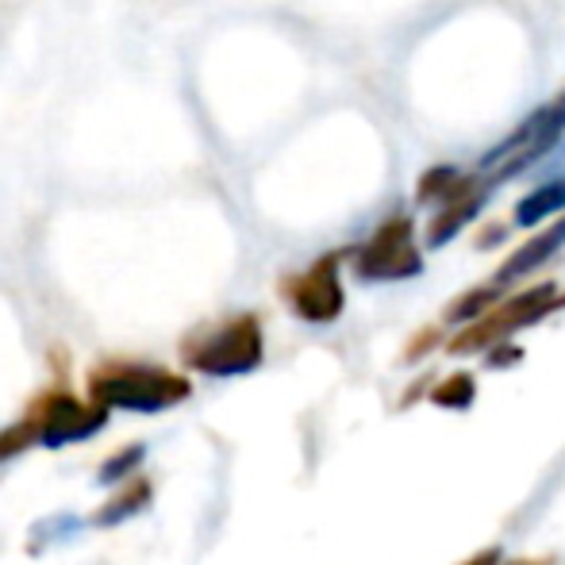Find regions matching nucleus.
I'll return each instance as SVG.
<instances>
[{
	"instance_id": "9b49d317",
	"label": "nucleus",
	"mask_w": 565,
	"mask_h": 565,
	"mask_svg": "<svg viewBox=\"0 0 565 565\" xmlns=\"http://www.w3.org/2000/svg\"><path fill=\"white\" fill-rule=\"evenodd\" d=\"M150 500H154V484H150L147 477H127L124 489H119L116 497L108 500V504L100 508L97 515H93V523H97V527H116V523L139 515L142 508L150 504Z\"/></svg>"
},
{
	"instance_id": "412c9836",
	"label": "nucleus",
	"mask_w": 565,
	"mask_h": 565,
	"mask_svg": "<svg viewBox=\"0 0 565 565\" xmlns=\"http://www.w3.org/2000/svg\"><path fill=\"white\" fill-rule=\"evenodd\" d=\"M497 565H551V562H546V558H515V562H504V558H500Z\"/></svg>"
},
{
	"instance_id": "f257e3e1",
	"label": "nucleus",
	"mask_w": 565,
	"mask_h": 565,
	"mask_svg": "<svg viewBox=\"0 0 565 565\" xmlns=\"http://www.w3.org/2000/svg\"><path fill=\"white\" fill-rule=\"evenodd\" d=\"M193 385L189 377L158 365H127L108 362L89 373V401L105 412H139V416H158V412L178 408L189 401Z\"/></svg>"
},
{
	"instance_id": "a211bd4d",
	"label": "nucleus",
	"mask_w": 565,
	"mask_h": 565,
	"mask_svg": "<svg viewBox=\"0 0 565 565\" xmlns=\"http://www.w3.org/2000/svg\"><path fill=\"white\" fill-rule=\"evenodd\" d=\"M492 358H489V362H484V365H492V370H497V365H515V362H520V358H523V350L520 347H512V342H492Z\"/></svg>"
},
{
	"instance_id": "7ed1b4c3",
	"label": "nucleus",
	"mask_w": 565,
	"mask_h": 565,
	"mask_svg": "<svg viewBox=\"0 0 565 565\" xmlns=\"http://www.w3.org/2000/svg\"><path fill=\"white\" fill-rule=\"evenodd\" d=\"M562 139H565V89L551 105L535 108L512 135H504V139L481 158L477 173H481L489 185H504V181L527 173L535 162H543Z\"/></svg>"
},
{
	"instance_id": "f03ea898",
	"label": "nucleus",
	"mask_w": 565,
	"mask_h": 565,
	"mask_svg": "<svg viewBox=\"0 0 565 565\" xmlns=\"http://www.w3.org/2000/svg\"><path fill=\"white\" fill-rule=\"evenodd\" d=\"M558 308H565V289H558L554 281L531 285V289L512 292V297H500L489 312H481L477 320H469L466 328L447 342V350L450 354L489 350L492 342H504V339H512L515 331L543 323L546 316H554Z\"/></svg>"
},
{
	"instance_id": "4468645a",
	"label": "nucleus",
	"mask_w": 565,
	"mask_h": 565,
	"mask_svg": "<svg viewBox=\"0 0 565 565\" xmlns=\"http://www.w3.org/2000/svg\"><path fill=\"white\" fill-rule=\"evenodd\" d=\"M82 527H85V523L77 520V515L58 512V515H51V520H43V523H35V527H31V546H28V551L35 554V551H43V546H51V543H66V539H74Z\"/></svg>"
},
{
	"instance_id": "0eeeda50",
	"label": "nucleus",
	"mask_w": 565,
	"mask_h": 565,
	"mask_svg": "<svg viewBox=\"0 0 565 565\" xmlns=\"http://www.w3.org/2000/svg\"><path fill=\"white\" fill-rule=\"evenodd\" d=\"M339 266H342V254H323L316 258L305 274H292L281 281V297L285 305L292 308V316H300L305 323H335L347 308V292H342V277H339Z\"/></svg>"
},
{
	"instance_id": "423d86ee",
	"label": "nucleus",
	"mask_w": 565,
	"mask_h": 565,
	"mask_svg": "<svg viewBox=\"0 0 565 565\" xmlns=\"http://www.w3.org/2000/svg\"><path fill=\"white\" fill-rule=\"evenodd\" d=\"M28 419H31V427H35V443H39V447L58 450V447H70V443H85V439H93V435L105 431L108 412L100 408V404H93V401L82 404L77 396L54 388V393L39 396Z\"/></svg>"
},
{
	"instance_id": "6e6552de",
	"label": "nucleus",
	"mask_w": 565,
	"mask_h": 565,
	"mask_svg": "<svg viewBox=\"0 0 565 565\" xmlns=\"http://www.w3.org/2000/svg\"><path fill=\"white\" fill-rule=\"evenodd\" d=\"M489 196H492V185H489V181H481V185H473L469 193H461V196H454V201L439 204L435 220L427 224V246H431V250H439V246H447L450 238H458L461 231L481 216V209L489 204Z\"/></svg>"
},
{
	"instance_id": "f3484780",
	"label": "nucleus",
	"mask_w": 565,
	"mask_h": 565,
	"mask_svg": "<svg viewBox=\"0 0 565 565\" xmlns=\"http://www.w3.org/2000/svg\"><path fill=\"white\" fill-rule=\"evenodd\" d=\"M439 342H443V331H439V328H424L419 335H412V339H408V347H404L401 362H408V365H412V362H419V358L431 354V350L439 347Z\"/></svg>"
},
{
	"instance_id": "39448f33",
	"label": "nucleus",
	"mask_w": 565,
	"mask_h": 565,
	"mask_svg": "<svg viewBox=\"0 0 565 565\" xmlns=\"http://www.w3.org/2000/svg\"><path fill=\"white\" fill-rule=\"evenodd\" d=\"M354 274L362 281H408L424 274V250L416 243V220L396 212L373 231L354 254Z\"/></svg>"
},
{
	"instance_id": "9d476101",
	"label": "nucleus",
	"mask_w": 565,
	"mask_h": 565,
	"mask_svg": "<svg viewBox=\"0 0 565 565\" xmlns=\"http://www.w3.org/2000/svg\"><path fill=\"white\" fill-rule=\"evenodd\" d=\"M562 212H565V173H562V178L543 181L539 189H531V193L515 204L512 224L515 227H539L543 220L562 216Z\"/></svg>"
},
{
	"instance_id": "2eb2a0df",
	"label": "nucleus",
	"mask_w": 565,
	"mask_h": 565,
	"mask_svg": "<svg viewBox=\"0 0 565 565\" xmlns=\"http://www.w3.org/2000/svg\"><path fill=\"white\" fill-rule=\"evenodd\" d=\"M142 458H147V447L142 443H135V447H127V450H116L113 458L100 466V484H124L127 477H135V469L142 466Z\"/></svg>"
},
{
	"instance_id": "f8f14e48",
	"label": "nucleus",
	"mask_w": 565,
	"mask_h": 565,
	"mask_svg": "<svg viewBox=\"0 0 565 565\" xmlns=\"http://www.w3.org/2000/svg\"><path fill=\"white\" fill-rule=\"evenodd\" d=\"M431 385L435 388H427V396H431V404H439V408L461 412L477 401V377L469 370H458L443 381H431Z\"/></svg>"
},
{
	"instance_id": "dca6fc26",
	"label": "nucleus",
	"mask_w": 565,
	"mask_h": 565,
	"mask_svg": "<svg viewBox=\"0 0 565 565\" xmlns=\"http://www.w3.org/2000/svg\"><path fill=\"white\" fill-rule=\"evenodd\" d=\"M31 447H35V427H31V419H20V424L0 435V461L15 458V454H23Z\"/></svg>"
},
{
	"instance_id": "6ab92c4d",
	"label": "nucleus",
	"mask_w": 565,
	"mask_h": 565,
	"mask_svg": "<svg viewBox=\"0 0 565 565\" xmlns=\"http://www.w3.org/2000/svg\"><path fill=\"white\" fill-rule=\"evenodd\" d=\"M504 554H500V546H489V551H481V554H473V558H466L461 565H497Z\"/></svg>"
},
{
	"instance_id": "1a4fd4ad",
	"label": "nucleus",
	"mask_w": 565,
	"mask_h": 565,
	"mask_svg": "<svg viewBox=\"0 0 565 565\" xmlns=\"http://www.w3.org/2000/svg\"><path fill=\"white\" fill-rule=\"evenodd\" d=\"M481 173H461L458 166H450V162H443V166H431V170L419 178V185H416V204H447L454 201V196H461V193H469L473 185H481ZM497 189V185H492Z\"/></svg>"
},
{
	"instance_id": "aec40b11",
	"label": "nucleus",
	"mask_w": 565,
	"mask_h": 565,
	"mask_svg": "<svg viewBox=\"0 0 565 565\" xmlns=\"http://www.w3.org/2000/svg\"><path fill=\"white\" fill-rule=\"evenodd\" d=\"M431 381H435L431 373H427L424 381H416V385H412V393H408V396H404V401H401L404 408H412V401H416V396H424V393H427V385H431Z\"/></svg>"
},
{
	"instance_id": "20e7f679",
	"label": "nucleus",
	"mask_w": 565,
	"mask_h": 565,
	"mask_svg": "<svg viewBox=\"0 0 565 565\" xmlns=\"http://www.w3.org/2000/svg\"><path fill=\"white\" fill-rule=\"evenodd\" d=\"M262 358H266V339H262L258 316L250 312L185 342V362L209 377H243V373L258 370Z\"/></svg>"
},
{
	"instance_id": "ddd939ff",
	"label": "nucleus",
	"mask_w": 565,
	"mask_h": 565,
	"mask_svg": "<svg viewBox=\"0 0 565 565\" xmlns=\"http://www.w3.org/2000/svg\"><path fill=\"white\" fill-rule=\"evenodd\" d=\"M504 297V285H477V289H469V292H461L454 305H447V312H443V320L447 323H469V320H477L481 312H489L497 300Z\"/></svg>"
}]
</instances>
